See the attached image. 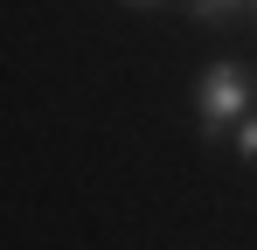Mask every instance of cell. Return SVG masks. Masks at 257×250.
I'll return each instance as SVG.
<instances>
[{
  "mask_svg": "<svg viewBox=\"0 0 257 250\" xmlns=\"http://www.w3.org/2000/svg\"><path fill=\"white\" fill-rule=\"evenodd\" d=\"M257 97V77L250 63H209L202 70V83H195V111H202V139H222L229 125L250 111Z\"/></svg>",
  "mask_w": 257,
  "mask_h": 250,
  "instance_id": "cell-1",
  "label": "cell"
},
{
  "mask_svg": "<svg viewBox=\"0 0 257 250\" xmlns=\"http://www.w3.org/2000/svg\"><path fill=\"white\" fill-rule=\"evenodd\" d=\"M188 7H195V21H236L250 0H188Z\"/></svg>",
  "mask_w": 257,
  "mask_h": 250,
  "instance_id": "cell-2",
  "label": "cell"
},
{
  "mask_svg": "<svg viewBox=\"0 0 257 250\" xmlns=\"http://www.w3.org/2000/svg\"><path fill=\"white\" fill-rule=\"evenodd\" d=\"M236 153H243V160H257V111H243V118H236Z\"/></svg>",
  "mask_w": 257,
  "mask_h": 250,
  "instance_id": "cell-3",
  "label": "cell"
},
{
  "mask_svg": "<svg viewBox=\"0 0 257 250\" xmlns=\"http://www.w3.org/2000/svg\"><path fill=\"white\" fill-rule=\"evenodd\" d=\"M132 7H146V0H132Z\"/></svg>",
  "mask_w": 257,
  "mask_h": 250,
  "instance_id": "cell-4",
  "label": "cell"
},
{
  "mask_svg": "<svg viewBox=\"0 0 257 250\" xmlns=\"http://www.w3.org/2000/svg\"><path fill=\"white\" fill-rule=\"evenodd\" d=\"M250 7H257V0H250Z\"/></svg>",
  "mask_w": 257,
  "mask_h": 250,
  "instance_id": "cell-5",
  "label": "cell"
}]
</instances>
